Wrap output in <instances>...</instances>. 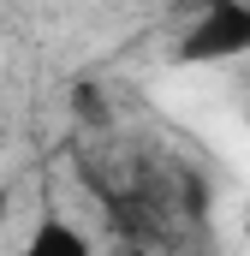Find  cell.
Returning a JSON list of instances; mask_svg holds the SVG:
<instances>
[{"mask_svg":"<svg viewBox=\"0 0 250 256\" xmlns=\"http://www.w3.org/2000/svg\"><path fill=\"white\" fill-rule=\"evenodd\" d=\"M238 54H250V6H208L179 48L185 66H220Z\"/></svg>","mask_w":250,"mask_h":256,"instance_id":"1","label":"cell"},{"mask_svg":"<svg viewBox=\"0 0 250 256\" xmlns=\"http://www.w3.org/2000/svg\"><path fill=\"white\" fill-rule=\"evenodd\" d=\"M12 256H102V244H96V232L84 220H72L60 208H42Z\"/></svg>","mask_w":250,"mask_h":256,"instance_id":"2","label":"cell"}]
</instances>
